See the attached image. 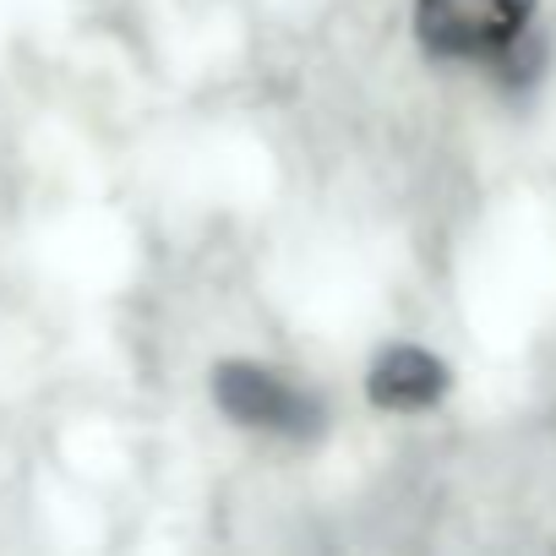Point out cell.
Masks as SVG:
<instances>
[{"instance_id":"3","label":"cell","mask_w":556,"mask_h":556,"mask_svg":"<svg viewBox=\"0 0 556 556\" xmlns=\"http://www.w3.org/2000/svg\"><path fill=\"white\" fill-rule=\"evenodd\" d=\"M447 388V371L442 361H431L426 350H388L371 371V399L382 409H431Z\"/></svg>"},{"instance_id":"1","label":"cell","mask_w":556,"mask_h":556,"mask_svg":"<svg viewBox=\"0 0 556 556\" xmlns=\"http://www.w3.org/2000/svg\"><path fill=\"white\" fill-rule=\"evenodd\" d=\"M534 0H415L420 45L442 61H496L513 83H523L540 61L529 39Z\"/></svg>"},{"instance_id":"2","label":"cell","mask_w":556,"mask_h":556,"mask_svg":"<svg viewBox=\"0 0 556 556\" xmlns=\"http://www.w3.org/2000/svg\"><path fill=\"white\" fill-rule=\"evenodd\" d=\"M213 393H218L224 415L240 420V426L285 431V437H312V431L323 426V409H317L312 393L290 388L285 377H273V371H262V366H245V361L218 366Z\"/></svg>"}]
</instances>
